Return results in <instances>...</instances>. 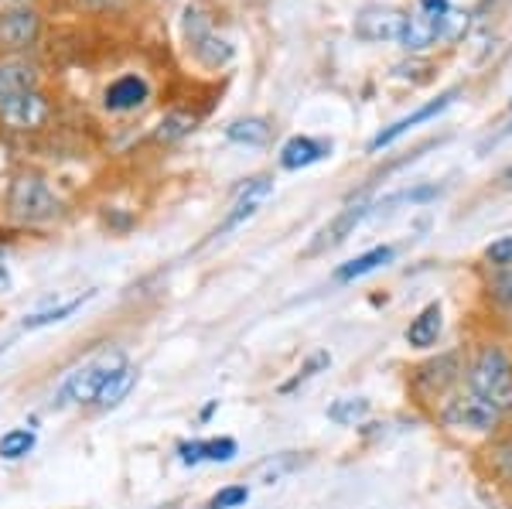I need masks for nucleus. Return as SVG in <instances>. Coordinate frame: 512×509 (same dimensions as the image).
<instances>
[{
    "mask_svg": "<svg viewBox=\"0 0 512 509\" xmlns=\"http://www.w3.org/2000/svg\"><path fill=\"white\" fill-rule=\"evenodd\" d=\"M38 35H41V14L35 7L18 4V7L0 11V52H7V55L28 52L38 41Z\"/></svg>",
    "mask_w": 512,
    "mask_h": 509,
    "instance_id": "1a4fd4ad",
    "label": "nucleus"
},
{
    "mask_svg": "<svg viewBox=\"0 0 512 509\" xmlns=\"http://www.w3.org/2000/svg\"><path fill=\"white\" fill-rule=\"evenodd\" d=\"M482 260H485V267H492V270L512 267V236H499V240H492L489 246H485Z\"/></svg>",
    "mask_w": 512,
    "mask_h": 509,
    "instance_id": "c85d7f7f",
    "label": "nucleus"
},
{
    "mask_svg": "<svg viewBox=\"0 0 512 509\" xmlns=\"http://www.w3.org/2000/svg\"><path fill=\"white\" fill-rule=\"evenodd\" d=\"M52 117V103L41 89H28V93L14 96L0 106V123L7 130H18V134H28V130H41Z\"/></svg>",
    "mask_w": 512,
    "mask_h": 509,
    "instance_id": "9d476101",
    "label": "nucleus"
},
{
    "mask_svg": "<svg viewBox=\"0 0 512 509\" xmlns=\"http://www.w3.org/2000/svg\"><path fill=\"white\" fill-rule=\"evenodd\" d=\"M328 366H332V352H328V349H315V352L308 356V363H304V366L291 376V380H287L284 387H280V393H294L297 387H304V383L315 380L318 373H325Z\"/></svg>",
    "mask_w": 512,
    "mask_h": 509,
    "instance_id": "a878e982",
    "label": "nucleus"
},
{
    "mask_svg": "<svg viewBox=\"0 0 512 509\" xmlns=\"http://www.w3.org/2000/svg\"><path fill=\"white\" fill-rule=\"evenodd\" d=\"M373 209H376V202H369L366 195H359V199H352L349 205H345V209H338V216L325 229H321V233L315 236V243L308 246V257H315V253H325V250H335V246H342Z\"/></svg>",
    "mask_w": 512,
    "mask_h": 509,
    "instance_id": "9b49d317",
    "label": "nucleus"
},
{
    "mask_svg": "<svg viewBox=\"0 0 512 509\" xmlns=\"http://www.w3.org/2000/svg\"><path fill=\"white\" fill-rule=\"evenodd\" d=\"M393 257H396V250H393L390 243H386V246H373V250L359 253V257H355V260H349V264L335 267V281H338V284L359 281V277H366V274H373V270L386 267V264H390Z\"/></svg>",
    "mask_w": 512,
    "mask_h": 509,
    "instance_id": "aec40b11",
    "label": "nucleus"
},
{
    "mask_svg": "<svg viewBox=\"0 0 512 509\" xmlns=\"http://www.w3.org/2000/svg\"><path fill=\"white\" fill-rule=\"evenodd\" d=\"M420 14H431V18H448L451 14V0H417Z\"/></svg>",
    "mask_w": 512,
    "mask_h": 509,
    "instance_id": "2f4dec72",
    "label": "nucleus"
},
{
    "mask_svg": "<svg viewBox=\"0 0 512 509\" xmlns=\"http://www.w3.org/2000/svg\"><path fill=\"white\" fill-rule=\"evenodd\" d=\"M407 18H410V11H403V7H396V4H366L355 11L352 31H355V38L366 41V45H386V41L400 45Z\"/></svg>",
    "mask_w": 512,
    "mask_h": 509,
    "instance_id": "0eeeda50",
    "label": "nucleus"
},
{
    "mask_svg": "<svg viewBox=\"0 0 512 509\" xmlns=\"http://www.w3.org/2000/svg\"><path fill=\"white\" fill-rule=\"evenodd\" d=\"M441 332H444V305H441V301H427V305L420 308L414 318H410V325H407V332H403V339H407L410 349L427 352V349L437 346Z\"/></svg>",
    "mask_w": 512,
    "mask_h": 509,
    "instance_id": "dca6fc26",
    "label": "nucleus"
},
{
    "mask_svg": "<svg viewBox=\"0 0 512 509\" xmlns=\"http://www.w3.org/2000/svg\"><path fill=\"white\" fill-rule=\"evenodd\" d=\"M28 89H38V69L24 59H7L0 62V106L14 96L28 93Z\"/></svg>",
    "mask_w": 512,
    "mask_h": 509,
    "instance_id": "6ab92c4d",
    "label": "nucleus"
},
{
    "mask_svg": "<svg viewBox=\"0 0 512 509\" xmlns=\"http://www.w3.org/2000/svg\"><path fill=\"white\" fill-rule=\"evenodd\" d=\"M147 100H151V86H147L144 76H134V72L113 79L110 86H106V93H103V106L110 113H134Z\"/></svg>",
    "mask_w": 512,
    "mask_h": 509,
    "instance_id": "2eb2a0df",
    "label": "nucleus"
},
{
    "mask_svg": "<svg viewBox=\"0 0 512 509\" xmlns=\"http://www.w3.org/2000/svg\"><path fill=\"white\" fill-rule=\"evenodd\" d=\"M62 209L59 195L48 188V182L41 175H18L11 182V192H7V216L21 226H38L55 219Z\"/></svg>",
    "mask_w": 512,
    "mask_h": 509,
    "instance_id": "39448f33",
    "label": "nucleus"
},
{
    "mask_svg": "<svg viewBox=\"0 0 512 509\" xmlns=\"http://www.w3.org/2000/svg\"><path fill=\"white\" fill-rule=\"evenodd\" d=\"M297 465H301V458H297V455H291V451H287V455H277L274 462L260 465V472L267 475V482H277L280 475H284V472H291V469H297Z\"/></svg>",
    "mask_w": 512,
    "mask_h": 509,
    "instance_id": "7c9ffc66",
    "label": "nucleus"
},
{
    "mask_svg": "<svg viewBox=\"0 0 512 509\" xmlns=\"http://www.w3.org/2000/svg\"><path fill=\"white\" fill-rule=\"evenodd\" d=\"M270 195H274V178H270V175H256V178H250V182H246V185L236 192V199H233V205H229L226 219L219 223L216 236L233 233L236 226H243L246 219H253L256 212L263 209V202H267Z\"/></svg>",
    "mask_w": 512,
    "mask_h": 509,
    "instance_id": "ddd939ff",
    "label": "nucleus"
},
{
    "mask_svg": "<svg viewBox=\"0 0 512 509\" xmlns=\"http://www.w3.org/2000/svg\"><path fill=\"white\" fill-rule=\"evenodd\" d=\"M448 18H451V14H448ZM448 18H431V14L414 11L407 18V28H403L400 48H403V52H410V55L427 52V48L437 45V38L444 35V28H448Z\"/></svg>",
    "mask_w": 512,
    "mask_h": 509,
    "instance_id": "a211bd4d",
    "label": "nucleus"
},
{
    "mask_svg": "<svg viewBox=\"0 0 512 509\" xmlns=\"http://www.w3.org/2000/svg\"><path fill=\"white\" fill-rule=\"evenodd\" d=\"M332 154V141H318V137H308V134H297L291 137L284 147H280V168L284 171H301V168H311V164L325 161Z\"/></svg>",
    "mask_w": 512,
    "mask_h": 509,
    "instance_id": "f3484780",
    "label": "nucleus"
},
{
    "mask_svg": "<svg viewBox=\"0 0 512 509\" xmlns=\"http://www.w3.org/2000/svg\"><path fill=\"white\" fill-rule=\"evenodd\" d=\"M137 387V369L134 366H123L120 373H113L110 380H106V387L99 390V397H96V404L99 410H113V407H120L123 400L130 397V390Z\"/></svg>",
    "mask_w": 512,
    "mask_h": 509,
    "instance_id": "5701e85b",
    "label": "nucleus"
},
{
    "mask_svg": "<svg viewBox=\"0 0 512 509\" xmlns=\"http://www.w3.org/2000/svg\"><path fill=\"white\" fill-rule=\"evenodd\" d=\"M123 366H127V356H123L120 349H103L99 356L89 359V363H82L76 373H69V380L62 383L59 397H55V404L59 407L93 404L99 397V390L106 387V380H110L113 373H120Z\"/></svg>",
    "mask_w": 512,
    "mask_h": 509,
    "instance_id": "20e7f679",
    "label": "nucleus"
},
{
    "mask_svg": "<svg viewBox=\"0 0 512 509\" xmlns=\"http://www.w3.org/2000/svg\"><path fill=\"white\" fill-rule=\"evenodd\" d=\"M250 499V489L246 486H226V489H219L216 496L209 499V506L205 509H239Z\"/></svg>",
    "mask_w": 512,
    "mask_h": 509,
    "instance_id": "c756f323",
    "label": "nucleus"
},
{
    "mask_svg": "<svg viewBox=\"0 0 512 509\" xmlns=\"http://www.w3.org/2000/svg\"><path fill=\"white\" fill-rule=\"evenodd\" d=\"M226 137L233 144H246V147H263L274 137V127H270L267 117H239L233 123H226Z\"/></svg>",
    "mask_w": 512,
    "mask_h": 509,
    "instance_id": "412c9836",
    "label": "nucleus"
},
{
    "mask_svg": "<svg viewBox=\"0 0 512 509\" xmlns=\"http://www.w3.org/2000/svg\"><path fill=\"white\" fill-rule=\"evenodd\" d=\"M195 127H198V113L171 110V113H164V120L158 123V130H154V144H178V141H185L188 134H195Z\"/></svg>",
    "mask_w": 512,
    "mask_h": 509,
    "instance_id": "4be33fe9",
    "label": "nucleus"
},
{
    "mask_svg": "<svg viewBox=\"0 0 512 509\" xmlns=\"http://www.w3.org/2000/svg\"><path fill=\"white\" fill-rule=\"evenodd\" d=\"M461 387L512 417V346L499 332L465 342V380Z\"/></svg>",
    "mask_w": 512,
    "mask_h": 509,
    "instance_id": "f257e3e1",
    "label": "nucleus"
},
{
    "mask_svg": "<svg viewBox=\"0 0 512 509\" xmlns=\"http://www.w3.org/2000/svg\"><path fill=\"white\" fill-rule=\"evenodd\" d=\"M434 417L444 431L465 434V438H478V441H489L492 434H499L509 424L506 414H499L492 404H485L482 397H475V393L465 387L448 393V397L434 407Z\"/></svg>",
    "mask_w": 512,
    "mask_h": 509,
    "instance_id": "f03ea898",
    "label": "nucleus"
},
{
    "mask_svg": "<svg viewBox=\"0 0 512 509\" xmlns=\"http://www.w3.org/2000/svg\"><path fill=\"white\" fill-rule=\"evenodd\" d=\"M239 445L233 438H212V441H202V462H233Z\"/></svg>",
    "mask_w": 512,
    "mask_h": 509,
    "instance_id": "cd10ccee",
    "label": "nucleus"
},
{
    "mask_svg": "<svg viewBox=\"0 0 512 509\" xmlns=\"http://www.w3.org/2000/svg\"><path fill=\"white\" fill-rule=\"evenodd\" d=\"M369 417V400L366 397H338L332 407H328V421L342 424V428H355L359 421Z\"/></svg>",
    "mask_w": 512,
    "mask_h": 509,
    "instance_id": "b1692460",
    "label": "nucleus"
},
{
    "mask_svg": "<svg viewBox=\"0 0 512 509\" xmlns=\"http://www.w3.org/2000/svg\"><path fill=\"white\" fill-rule=\"evenodd\" d=\"M89 298H93V291H86L82 298H72V301H65V305H55V308H48V311H35V315L24 318V328H45V325L65 322V318L76 315V311L86 305Z\"/></svg>",
    "mask_w": 512,
    "mask_h": 509,
    "instance_id": "393cba45",
    "label": "nucleus"
},
{
    "mask_svg": "<svg viewBox=\"0 0 512 509\" xmlns=\"http://www.w3.org/2000/svg\"><path fill=\"white\" fill-rule=\"evenodd\" d=\"M35 448V431H24V428H14L0 438V458L14 462V458H24L28 451Z\"/></svg>",
    "mask_w": 512,
    "mask_h": 509,
    "instance_id": "bb28decb",
    "label": "nucleus"
},
{
    "mask_svg": "<svg viewBox=\"0 0 512 509\" xmlns=\"http://www.w3.org/2000/svg\"><path fill=\"white\" fill-rule=\"evenodd\" d=\"M185 41H188V52H192L205 69H222V65H229V59H233V45L219 35L216 21L198 4H192L185 11Z\"/></svg>",
    "mask_w": 512,
    "mask_h": 509,
    "instance_id": "423d86ee",
    "label": "nucleus"
},
{
    "mask_svg": "<svg viewBox=\"0 0 512 509\" xmlns=\"http://www.w3.org/2000/svg\"><path fill=\"white\" fill-rule=\"evenodd\" d=\"M478 291H482V305L492 315V322L502 332H512V267H485Z\"/></svg>",
    "mask_w": 512,
    "mask_h": 509,
    "instance_id": "f8f14e48",
    "label": "nucleus"
},
{
    "mask_svg": "<svg viewBox=\"0 0 512 509\" xmlns=\"http://www.w3.org/2000/svg\"><path fill=\"white\" fill-rule=\"evenodd\" d=\"M461 96V86H451V89H444L441 96H437V100H431V103H424L420 106V110H414L410 113V117H403V120H396V123H390V127L386 130H379V134L373 137V141H369V154H376V151H383V147H390L396 137H403L407 134L410 127H417V123H424V120H434L437 113H444L448 110V106L458 100Z\"/></svg>",
    "mask_w": 512,
    "mask_h": 509,
    "instance_id": "4468645a",
    "label": "nucleus"
},
{
    "mask_svg": "<svg viewBox=\"0 0 512 509\" xmlns=\"http://www.w3.org/2000/svg\"><path fill=\"white\" fill-rule=\"evenodd\" d=\"M509 110H512V100H509Z\"/></svg>",
    "mask_w": 512,
    "mask_h": 509,
    "instance_id": "72a5a7b5",
    "label": "nucleus"
},
{
    "mask_svg": "<svg viewBox=\"0 0 512 509\" xmlns=\"http://www.w3.org/2000/svg\"><path fill=\"white\" fill-rule=\"evenodd\" d=\"M475 462H478V472L485 475V482H492V489H499L502 496L512 499V428L509 424L499 434H492L489 441H482Z\"/></svg>",
    "mask_w": 512,
    "mask_h": 509,
    "instance_id": "6e6552de",
    "label": "nucleus"
},
{
    "mask_svg": "<svg viewBox=\"0 0 512 509\" xmlns=\"http://www.w3.org/2000/svg\"><path fill=\"white\" fill-rule=\"evenodd\" d=\"M465 380V346H454V349H444L437 356L424 359L410 369V390L420 404L427 407H437L448 393H454Z\"/></svg>",
    "mask_w": 512,
    "mask_h": 509,
    "instance_id": "7ed1b4c3",
    "label": "nucleus"
},
{
    "mask_svg": "<svg viewBox=\"0 0 512 509\" xmlns=\"http://www.w3.org/2000/svg\"><path fill=\"white\" fill-rule=\"evenodd\" d=\"M178 455H181V462H185V465H198V462H202V441H188V445H181Z\"/></svg>",
    "mask_w": 512,
    "mask_h": 509,
    "instance_id": "473e14b6",
    "label": "nucleus"
}]
</instances>
